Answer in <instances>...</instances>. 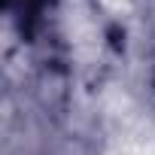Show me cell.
Wrapping results in <instances>:
<instances>
[{
	"mask_svg": "<svg viewBox=\"0 0 155 155\" xmlns=\"http://www.w3.org/2000/svg\"><path fill=\"white\" fill-rule=\"evenodd\" d=\"M46 6H49V0H6V12L18 25L21 34H31L37 28V21L46 12Z\"/></svg>",
	"mask_w": 155,
	"mask_h": 155,
	"instance_id": "1",
	"label": "cell"
},
{
	"mask_svg": "<svg viewBox=\"0 0 155 155\" xmlns=\"http://www.w3.org/2000/svg\"><path fill=\"white\" fill-rule=\"evenodd\" d=\"M152 88H155V67H152Z\"/></svg>",
	"mask_w": 155,
	"mask_h": 155,
	"instance_id": "2",
	"label": "cell"
}]
</instances>
